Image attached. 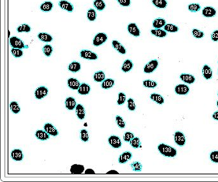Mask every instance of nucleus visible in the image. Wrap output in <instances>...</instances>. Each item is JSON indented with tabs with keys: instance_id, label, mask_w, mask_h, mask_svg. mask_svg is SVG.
I'll return each instance as SVG.
<instances>
[{
	"instance_id": "nucleus-42",
	"label": "nucleus",
	"mask_w": 218,
	"mask_h": 182,
	"mask_svg": "<svg viewBox=\"0 0 218 182\" xmlns=\"http://www.w3.org/2000/svg\"><path fill=\"white\" fill-rule=\"evenodd\" d=\"M10 52H11L12 55L14 56V58H19L22 57L24 54L22 49H19V48H12Z\"/></svg>"
},
{
	"instance_id": "nucleus-30",
	"label": "nucleus",
	"mask_w": 218,
	"mask_h": 182,
	"mask_svg": "<svg viewBox=\"0 0 218 182\" xmlns=\"http://www.w3.org/2000/svg\"><path fill=\"white\" fill-rule=\"evenodd\" d=\"M150 98L152 101H154L155 103H158V104L161 105L165 103V100L163 98L162 96L160 94H158V93H152V94L150 96Z\"/></svg>"
},
{
	"instance_id": "nucleus-12",
	"label": "nucleus",
	"mask_w": 218,
	"mask_h": 182,
	"mask_svg": "<svg viewBox=\"0 0 218 182\" xmlns=\"http://www.w3.org/2000/svg\"><path fill=\"white\" fill-rule=\"evenodd\" d=\"M44 129L48 133L49 135L52 136V137H57L59 134L57 128L50 123H46L44 126Z\"/></svg>"
},
{
	"instance_id": "nucleus-9",
	"label": "nucleus",
	"mask_w": 218,
	"mask_h": 182,
	"mask_svg": "<svg viewBox=\"0 0 218 182\" xmlns=\"http://www.w3.org/2000/svg\"><path fill=\"white\" fill-rule=\"evenodd\" d=\"M190 88L189 87L185 84H178L175 87V92L179 96H186L189 93Z\"/></svg>"
},
{
	"instance_id": "nucleus-18",
	"label": "nucleus",
	"mask_w": 218,
	"mask_h": 182,
	"mask_svg": "<svg viewBox=\"0 0 218 182\" xmlns=\"http://www.w3.org/2000/svg\"><path fill=\"white\" fill-rule=\"evenodd\" d=\"M203 77L206 80H210L213 77V70L208 65H204L202 69Z\"/></svg>"
},
{
	"instance_id": "nucleus-16",
	"label": "nucleus",
	"mask_w": 218,
	"mask_h": 182,
	"mask_svg": "<svg viewBox=\"0 0 218 182\" xmlns=\"http://www.w3.org/2000/svg\"><path fill=\"white\" fill-rule=\"evenodd\" d=\"M202 14L206 17H213L216 14V10L212 7H206L203 8Z\"/></svg>"
},
{
	"instance_id": "nucleus-41",
	"label": "nucleus",
	"mask_w": 218,
	"mask_h": 182,
	"mask_svg": "<svg viewBox=\"0 0 218 182\" xmlns=\"http://www.w3.org/2000/svg\"><path fill=\"white\" fill-rule=\"evenodd\" d=\"M87 17L90 21H95L97 18V14L94 9H89L87 12Z\"/></svg>"
},
{
	"instance_id": "nucleus-53",
	"label": "nucleus",
	"mask_w": 218,
	"mask_h": 182,
	"mask_svg": "<svg viewBox=\"0 0 218 182\" xmlns=\"http://www.w3.org/2000/svg\"><path fill=\"white\" fill-rule=\"evenodd\" d=\"M118 3L124 7H128L131 5V0H117Z\"/></svg>"
},
{
	"instance_id": "nucleus-19",
	"label": "nucleus",
	"mask_w": 218,
	"mask_h": 182,
	"mask_svg": "<svg viewBox=\"0 0 218 182\" xmlns=\"http://www.w3.org/2000/svg\"><path fill=\"white\" fill-rule=\"evenodd\" d=\"M132 158V154L130 152H125L119 156V158H118V162L120 164H124L129 160H131Z\"/></svg>"
},
{
	"instance_id": "nucleus-31",
	"label": "nucleus",
	"mask_w": 218,
	"mask_h": 182,
	"mask_svg": "<svg viewBox=\"0 0 218 182\" xmlns=\"http://www.w3.org/2000/svg\"><path fill=\"white\" fill-rule=\"evenodd\" d=\"M53 7H54V4L50 1H46V2H43L40 5V10L43 12H50L52 10Z\"/></svg>"
},
{
	"instance_id": "nucleus-60",
	"label": "nucleus",
	"mask_w": 218,
	"mask_h": 182,
	"mask_svg": "<svg viewBox=\"0 0 218 182\" xmlns=\"http://www.w3.org/2000/svg\"><path fill=\"white\" fill-rule=\"evenodd\" d=\"M217 63H218V62H217Z\"/></svg>"
},
{
	"instance_id": "nucleus-7",
	"label": "nucleus",
	"mask_w": 218,
	"mask_h": 182,
	"mask_svg": "<svg viewBox=\"0 0 218 182\" xmlns=\"http://www.w3.org/2000/svg\"><path fill=\"white\" fill-rule=\"evenodd\" d=\"M80 55L82 58L86 59V60H97L98 59L97 54L89 50H82L80 51Z\"/></svg>"
},
{
	"instance_id": "nucleus-43",
	"label": "nucleus",
	"mask_w": 218,
	"mask_h": 182,
	"mask_svg": "<svg viewBox=\"0 0 218 182\" xmlns=\"http://www.w3.org/2000/svg\"><path fill=\"white\" fill-rule=\"evenodd\" d=\"M188 9L189 11L192 12V13H196L201 10V6L198 3H191L188 5Z\"/></svg>"
},
{
	"instance_id": "nucleus-6",
	"label": "nucleus",
	"mask_w": 218,
	"mask_h": 182,
	"mask_svg": "<svg viewBox=\"0 0 218 182\" xmlns=\"http://www.w3.org/2000/svg\"><path fill=\"white\" fill-rule=\"evenodd\" d=\"M174 141L178 146L183 147L186 143V137L182 132L177 131L174 133Z\"/></svg>"
},
{
	"instance_id": "nucleus-15",
	"label": "nucleus",
	"mask_w": 218,
	"mask_h": 182,
	"mask_svg": "<svg viewBox=\"0 0 218 182\" xmlns=\"http://www.w3.org/2000/svg\"><path fill=\"white\" fill-rule=\"evenodd\" d=\"M10 156H11L12 159H14V161H17V162L22 161L24 159L23 152L21 149H14L10 153Z\"/></svg>"
},
{
	"instance_id": "nucleus-37",
	"label": "nucleus",
	"mask_w": 218,
	"mask_h": 182,
	"mask_svg": "<svg viewBox=\"0 0 218 182\" xmlns=\"http://www.w3.org/2000/svg\"><path fill=\"white\" fill-rule=\"evenodd\" d=\"M10 108L12 113H14V114H17L21 112L20 106H19L18 103L16 101H13L10 103Z\"/></svg>"
},
{
	"instance_id": "nucleus-1",
	"label": "nucleus",
	"mask_w": 218,
	"mask_h": 182,
	"mask_svg": "<svg viewBox=\"0 0 218 182\" xmlns=\"http://www.w3.org/2000/svg\"><path fill=\"white\" fill-rule=\"evenodd\" d=\"M158 150L161 155L167 158H174L177 155V151L176 148L165 143H160L158 146Z\"/></svg>"
},
{
	"instance_id": "nucleus-29",
	"label": "nucleus",
	"mask_w": 218,
	"mask_h": 182,
	"mask_svg": "<svg viewBox=\"0 0 218 182\" xmlns=\"http://www.w3.org/2000/svg\"><path fill=\"white\" fill-rule=\"evenodd\" d=\"M93 79H94V81H95V82L102 83V81L106 79V74H105V72L102 70L97 71V72H95L94 73Z\"/></svg>"
},
{
	"instance_id": "nucleus-51",
	"label": "nucleus",
	"mask_w": 218,
	"mask_h": 182,
	"mask_svg": "<svg viewBox=\"0 0 218 182\" xmlns=\"http://www.w3.org/2000/svg\"><path fill=\"white\" fill-rule=\"evenodd\" d=\"M134 137V133H131V132H126L124 134V136H123V139H124V141L128 142V143H129Z\"/></svg>"
},
{
	"instance_id": "nucleus-33",
	"label": "nucleus",
	"mask_w": 218,
	"mask_h": 182,
	"mask_svg": "<svg viewBox=\"0 0 218 182\" xmlns=\"http://www.w3.org/2000/svg\"><path fill=\"white\" fill-rule=\"evenodd\" d=\"M166 25V21L163 18H157L154 20L152 23L153 27L155 29H161L164 28V26Z\"/></svg>"
},
{
	"instance_id": "nucleus-23",
	"label": "nucleus",
	"mask_w": 218,
	"mask_h": 182,
	"mask_svg": "<svg viewBox=\"0 0 218 182\" xmlns=\"http://www.w3.org/2000/svg\"><path fill=\"white\" fill-rule=\"evenodd\" d=\"M35 136L38 140H42V141H45V140H49V138H50V135L44 129L37 130L35 133Z\"/></svg>"
},
{
	"instance_id": "nucleus-25",
	"label": "nucleus",
	"mask_w": 218,
	"mask_h": 182,
	"mask_svg": "<svg viewBox=\"0 0 218 182\" xmlns=\"http://www.w3.org/2000/svg\"><path fill=\"white\" fill-rule=\"evenodd\" d=\"M115 84V81L114 79H111V78H107V79H105L104 81H102V84H101V87H102V89L108 90L112 88Z\"/></svg>"
},
{
	"instance_id": "nucleus-54",
	"label": "nucleus",
	"mask_w": 218,
	"mask_h": 182,
	"mask_svg": "<svg viewBox=\"0 0 218 182\" xmlns=\"http://www.w3.org/2000/svg\"><path fill=\"white\" fill-rule=\"evenodd\" d=\"M211 40L213 42H217L218 41V30H215L211 34Z\"/></svg>"
},
{
	"instance_id": "nucleus-8",
	"label": "nucleus",
	"mask_w": 218,
	"mask_h": 182,
	"mask_svg": "<svg viewBox=\"0 0 218 182\" xmlns=\"http://www.w3.org/2000/svg\"><path fill=\"white\" fill-rule=\"evenodd\" d=\"M48 89L45 86H40L37 88L35 91V97L37 100H42L45 98L46 96L48 95Z\"/></svg>"
},
{
	"instance_id": "nucleus-17",
	"label": "nucleus",
	"mask_w": 218,
	"mask_h": 182,
	"mask_svg": "<svg viewBox=\"0 0 218 182\" xmlns=\"http://www.w3.org/2000/svg\"><path fill=\"white\" fill-rule=\"evenodd\" d=\"M81 83L77 79L73 77H70L67 80V85L70 89L78 90L79 87L81 86Z\"/></svg>"
},
{
	"instance_id": "nucleus-45",
	"label": "nucleus",
	"mask_w": 218,
	"mask_h": 182,
	"mask_svg": "<svg viewBox=\"0 0 218 182\" xmlns=\"http://www.w3.org/2000/svg\"><path fill=\"white\" fill-rule=\"evenodd\" d=\"M129 143L133 148H139L141 147V141L139 137H134Z\"/></svg>"
},
{
	"instance_id": "nucleus-27",
	"label": "nucleus",
	"mask_w": 218,
	"mask_h": 182,
	"mask_svg": "<svg viewBox=\"0 0 218 182\" xmlns=\"http://www.w3.org/2000/svg\"><path fill=\"white\" fill-rule=\"evenodd\" d=\"M133 63L130 59H126L121 66V70L124 72H128L132 69Z\"/></svg>"
},
{
	"instance_id": "nucleus-36",
	"label": "nucleus",
	"mask_w": 218,
	"mask_h": 182,
	"mask_svg": "<svg viewBox=\"0 0 218 182\" xmlns=\"http://www.w3.org/2000/svg\"><path fill=\"white\" fill-rule=\"evenodd\" d=\"M93 5L99 11H102L106 8V3L103 0H95L93 2Z\"/></svg>"
},
{
	"instance_id": "nucleus-46",
	"label": "nucleus",
	"mask_w": 218,
	"mask_h": 182,
	"mask_svg": "<svg viewBox=\"0 0 218 182\" xmlns=\"http://www.w3.org/2000/svg\"><path fill=\"white\" fill-rule=\"evenodd\" d=\"M131 167L132 169V170L135 172H140L143 169V165L141 164V162H133L131 164Z\"/></svg>"
},
{
	"instance_id": "nucleus-3",
	"label": "nucleus",
	"mask_w": 218,
	"mask_h": 182,
	"mask_svg": "<svg viewBox=\"0 0 218 182\" xmlns=\"http://www.w3.org/2000/svg\"><path fill=\"white\" fill-rule=\"evenodd\" d=\"M10 44L12 47V48H19V49H24L25 47V43L23 42L22 40L17 36H12L10 38Z\"/></svg>"
},
{
	"instance_id": "nucleus-28",
	"label": "nucleus",
	"mask_w": 218,
	"mask_h": 182,
	"mask_svg": "<svg viewBox=\"0 0 218 182\" xmlns=\"http://www.w3.org/2000/svg\"><path fill=\"white\" fill-rule=\"evenodd\" d=\"M81 69V64L78 62H72L68 66V70L71 72H77Z\"/></svg>"
},
{
	"instance_id": "nucleus-52",
	"label": "nucleus",
	"mask_w": 218,
	"mask_h": 182,
	"mask_svg": "<svg viewBox=\"0 0 218 182\" xmlns=\"http://www.w3.org/2000/svg\"><path fill=\"white\" fill-rule=\"evenodd\" d=\"M210 159L214 163H218V151L212 152L210 155Z\"/></svg>"
},
{
	"instance_id": "nucleus-5",
	"label": "nucleus",
	"mask_w": 218,
	"mask_h": 182,
	"mask_svg": "<svg viewBox=\"0 0 218 182\" xmlns=\"http://www.w3.org/2000/svg\"><path fill=\"white\" fill-rule=\"evenodd\" d=\"M108 143H109V144L113 148L115 149L120 148V147L122 146L121 140L118 136H110V137L108 138Z\"/></svg>"
},
{
	"instance_id": "nucleus-40",
	"label": "nucleus",
	"mask_w": 218,
	"mask_h": 182,
	"mask_svg": "<svg viewBox=\"0 0 218 182\" xmlns=\"http://www.w3.org/2000/svg\"><path fill=\"white\" fill-rule=\"evenodd\" d=\"M143 85L147 88H155L158 86V83L152 80H145L143 81Z\"/></svg>"
},
{
	"instance_id": "nucleus-11",
	"label": "nucleus",
	"mask_w": 218,
	"mask_h": 182,
	"mask_svg": "<svg viewBox=\"0 0 218 182\" xmlns=\"http://www.w3.org/2000/svg\"><path fill=\"white\" fill-rule=\"evenodd\" d=\"M128 32L135 37H139L140 35V30L136 23H130L128 26Z\"/></svg>"
},
{
	"instance_id": "nucleus-20",
	"label": "nucleus",
	"mask_w": 218,
	"mask_h": 182,
	"mask_svg": "<svg viewBox=\"0 0 218 182\" xmlns=\"http://www.w3.org/2000/svg\"><path fill=\"white\" fill-rule=\"evenodd\" d=\"M76 114L80 120H84L86 117L85 109L82 104H77L75 109Z\"/></svg>"
},
{
	"instance_id": "nucleus-50",
	"label": "nucleus",
	"mask_w": 218,
	"mask_h": 182,
	"mask_svg": "<svg viewBox=\"0 0 218 182\" xmlns=\"http://www.w3.org/2000/svg\"><path fill=\"white\" fill-rule=\"evenodd\" d=\"M81 140L83 142H87L89 140V134L87 130L81 129Z\"/></svg>"
},
{
	"instance_id": "nucleus-49",
	"label": "nucleus",
	"mask_w": 218,
	"mask_h": 182,
	"mask_svg": "<svg viewBox=\"0 0 218 182\" xmlns=\"http://www.w3.org/2000/svg\"><path fill=\"white\" fill-rule=\"evenodd\" d=\"M126 102V95L124 94V92H119L118 94V101H117V103L119 106H121V105L124 104Z\"/></svg>"
},
{
	"instance_id": "nucleus-47",
	"label": "nucleus",
	"mask_w": 218,
	"mask_h": 182,
	"mask_svg": "<svg viewBox=\"0 0 218 182\" xmlns=\"http://www.w3.org/2000/svg\"><path fill=\"white\" fill-rule=\"evenodd\" d=\"M128 109L130 110V111H134L136 109V104L135 103L134 100L132 98H129L128 100Z\"/></svg>"
},
{
	"instance_id": "nucleus-22",
	"label": "nucleus",
	"mask_w": 218,
	"mask_h": 182,
	"mask_svg": "<svg viewBox=\"0 0 218 182\" xmlns=\"http://www.w3.org/2000/svg\"><path fill=\"white\" fill-rule=\"evenodd\" d=\"M65 104H66V109L69 110H73L74 109H76V106L77 105L75 99L73 97H71V96L66 98V101H65Z\"/></svg>"
},
{
	"instance_id": "nucleus-38",
	"label": "nucleus",
	"mask_w": 218,
	"mask_h": 182,
	"mask_svg": "<svg viewBox=\"0 0 218 182\" xmlns=\"http://www.w3.org/2000/svg\"><path fill=\"white\" fill-rule=\"evenodd\" d=\"M43 53L44 54V55L47 56V57H50L51 54H52L54 49H53V47L51 45H49V44H46L42 48Z\"/></svg>"
},
{
	"instance_id": "nucleus-21",
	"label": "nucleus",
	"mask_w": 218,
	"mask_h": 182,
	"mask_svg": "<svg viewBox=\"0 0 218 182\" xmlns=\"http://www.w3.org/2000/svg\"><path fill=\"white\" fill-rule=\"evenodd\" d=\"M112 47H114V50H116L118 52H119L121 54H126V49L125 47L119 42V41L114 40L112 41Z\"/></svg>"
},
{
	"instance_id": "nucleus-13",
	"label": "nucleus",
	"mask_w": 218,
	"mask_h": 182,
	"mask_svg": "<svg viewBox=\"0 0 218 182\" xmlns=\"http://www.w3.org/2000/svg\"><path fill=\"white\" fill-rule=\"evenodd\" d=\"M179 79L181 80L183 83L191 84L195 82V77L194 75L190 73H181L179 75Z\"/></svg>"
},
{
	"instance_id": "nucleus-59",
	"label": "nucleus",
	"mask_w": 218,
	"mask_h": 182,
	"mask_svg": "<svg viewBox=\"0 0 218 182\" xmlns=\"http://www.w3.org/2000/svg\"><path fill=\"white\" fill-rule=\"evenodd\" d=\"M217 96H218V92H217Z\"/></svg>"
},
{
	"instance_id": "nucleus-4",
	"label": "nucleus",
	"mask_w": 218,
	"mask_h": 182,
	"mask_svg": "<svg viewBox=\"0 0 218 182\" xmlns=\"http://www.w3.org/2000/svg\"><path fill=\"white\" fill-rule=\"evenodd\" d=\"M158 66V61L156 60V59H153V60L150 61L149 63L145 65L144 68H143V72L145 73H151V72L156 70Z\"/></svg>"
},
{
	"instance_id": "nucleus-34",
	"label": "nucleus",
	"mask_w": 218,
	"mask_h": 182,
	"mask_svg": "<svg viewBox=\"0 0 218 182\" xmlns=\"http://www.w3.org/2000/svg\"><path fill=\"white\" fill-rule=\"evenodd\" d=\"M152 3L158 9H165L168 6V2L166 0H152Z\"/></svg>"
},
{
	"instance_id": "nucleus-32",
	"label": "nucleus",
	"mask_w": 218,
	"mask_h": 182,
	"mask_svg": "<svg viewBox=\"0 0 218 182\" xmlns=\"http://www.w3.org/2000/svg\"><path fill=\"white\" fill-rule=\"evenodd\" d=\"M151 34L158 38H164L167 35V32L161 29H154L151 31Z\"/></svg>"
},
{
	"instance_id": "nucleus-58",
	"label": "nucleus",
	"mask_w": 218,
	"mask_h": 182,
	"mask_svg": "<svg viewBox=\"0 0 218 182\" xmlns=\"http://www.w3.org/2000/svg\"><path fill=\"white\" fill-rule=\"evenodd\" d=\"M216 106H217V107H218V100L216 101Z\"/></svg>"
},
{
	"instance_id": "nucleus-26",
	"label": "nucleus",
	"mask_w": 218,
	"mask_h": 182,
	"mask_svg": "<svg viewBox=\"0 0 218 182\" xmlns=\"http://www.w3.org/2000/svg\"><path fill=\"white\" fill-rule=\"evenodd\" d=\"M37 37L39 40L44 43H50L53 40L52 35H50V34L47 33V32H39L37 35Z\"/></svg>"
},
{
	"instance_id": "nucleus-39",
	"label": "nucleus",
	"mask_w": 218,
	"mask_h": 182,
	"mask_svg": "<svg viewBox=\"0 0 218 182\" xmlns=\"http://www.w3.org/2000/svg\"><path fill=\"white\" fill-rule=\"evenodd\" d=\"M32 29H31V26L28 24H22L20 25L17 28V32L21 33V32H30Z\"/></svg>"
},
{
	"instance_id": "nucleus-48",
	"label": "nucleus",
	"mask_w": 218,
	"mask_h": 182,
	"mask_svg": "<svg viewBox=\"0 0 218 182\" xmlns=\"http://www.w3.org/2000/svg\"><path fill=\"white\" fill-rule=\"evenodd\" d=\"M116 123L118 125V126L121 128H125V121L123 119L122 117L119 116V115H117L116 116Z\"/></svg>"
},
{
	"instance_id": "nucleus-44",
	"label": "nucleus",
	"mask_w": 218,
	"mask_h": 182,
	"mask_svg": "<svg viewBox=\"0 0 218 182\" xmlns=\"http://www.w3.org/2000/svg\"><path fill=\"white\" fill-rule=\"evenodd\" d=\"M191 33H192V35L194 37L196 38V39H202V38L204 37V32L202 31H200L199 29H194L191 31Z\"/></svg>"
},
{
	"instance_id": "nucleus-14",
	"label": "nucleus",
	"mask_w": 218,
	"mask_h": 182,
	"mask_svg": "<svg viewBox=\"0 0 218 182\" xmlns=\"http://www.w3.org/2000/svg\"><path fill=\"white\" fill-rule=\"evenodd\" d=\"M85 171V167L81 164H73L70 167V173L72 174H81Z\"/></svg>"
},
{
	"instance_id": "nucleus-10",
	"label": "nucleus",
	"mask_w": 218,
	"mask_h": 182,
	"mask_svg": "<svg viewBox=\"0 0 218 182\" xmlns=\"http://www.w3.org/2000/svg\"><path fill=\"white\" fill-rule=\"evenodd\" d=\"M58 6L62 10H66V11L72 12L74 10V7L70 2L67 1V0H60L58 2Z\"/></svg>"
},
{
	"instance_id": "nucleus-56",
	"label": "nucleus",
	"mask_w": 218,
	"mask_h": 182,
	"mask_svg": "<svg viewBox=\"0 0 218 182\" xmlns=\"http://www.w3.org/2000/svg\"><path fill=\"white\" fill-rule=\"evenodd\" d=\"M212 118H213V119H214L215 121H218V110L217 111H215L214 113L213 114V115H212Z\"/></svg>"
},
{
	"instance_id": "nucleus-55",
	"label": "nucleus",
	"mask_w": 218,
	"mask_h": 182,
	"mask_svg": "<svg viewBox=\"0 0 218 182\" xmlns=\"http://www.w3.org/2000/svg\"><path fill=\"white\" fill-rule=\"evenodd\" d=\"M84 174H95V172L94 170L92 169H87L85 171H84Z\"/></svg>"
},
{
	"instance_id": "nucleus-24",
	"label": "nucleus",
	"mask_w": 218,
	"mask_h": 182,
	"mask_svg": "<svg viewBox=\"0 0 218 182\" xmlns=\"http://www.w3.org/2000/svg\"><path fill=\"white\" fill-rule=\"evenodd\" d=\"M77 91L80 95L86 96V95H88L91 91V87H90L89 84H86V83H81V86L78 88Z\"/></svg>"
},
{
	"instance_id": "nucleus-2",
	"label": "nucleus",
	"mask_w": 218,
	"mask_h": 182,
	"mask_svg": "<svg viewBox=\"0 0 218 182\" xmlns=\"http://www.w3.org/2000/svg\"><path fill=\"white\" fill-rule=\"evenodd\" d=\"M107 40L108 37L106 33H104V32H99V33H97L95 35L92 44L95 47H99V46L104 44L105 42H106Z\"/></svg>"
},
{
	"instance_id": "nucleus-57",
	"label": "nucleus",
	"mask_w": 218,
	"mask_h": 182,
	"mask_svg": "<svg viewBox=\"0 0 218 182\" xmlns=\"http://www.w3.org/2000/svg\"><path fill=\"white\" fill-rule=\"evenodd\" d=\"M106 174H118V172L116 170H109L106 173Z\"/></svg>"
},
{
	"instance_id": "nucleus-35",
	"label": "nucleus",
	"mask_w": 218,
	"mask_h": 182,
	"mask_svg": "<svg viewBox=\"0 0 218 182\" xmlns=\"http://www.w3.org/2000/svg\"><path fill=\"white\" fill-rule=\"evenodd\" d=\"M164 30L167 32H172V33H175V32H177L179 31V28L178 26H176V25H173V24H166L165 26H164Z\"/></svg>"
}]
</instances>
